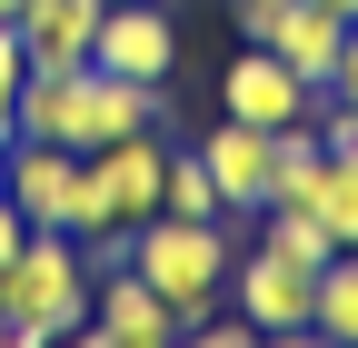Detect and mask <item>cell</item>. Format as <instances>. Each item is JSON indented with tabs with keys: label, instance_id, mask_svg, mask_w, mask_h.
Listing matches in <instances>:
<instances>
[{
	"label": "cell",
	"instance_id": "cell-1",
	"mask_svg": "<svg viewBox=\"0 0 358 348\" xmlns=\"http://www.w3.org/2000/svg\"><path fill=\"white\" fill-rule=\"evenodd\" d=\"M169 110H159V80H120V70H100V60H70V70H30L20 80V110H10V129L20 140H60V150H110V140H129V129H159Z\"/></svg>",
	"mask_w": 358,
	"mask_h": 348
},
{
	"label": "cell",
	"instance_id": "cell-2",
	"mask_svg": "<svg viewBox=\"0 0 358 348\" xmlns=\"http://www.w3.org/2000/svg\"><path fill=\"white\" fill-rule=\"evenodd\" d=\"M0 289H10V319H0L10 348H50V338L90 328V249L70 229H30L0 269Z\"/></svg>",
	"mask_w": 358,
	"mask_h": 348
},
{
	"label": "cell",
	"instance_id": "cell-3",
	"mask_svg": "<svg viewBox=\"0 0 358 348\" xmlns=\"http://www.w3.org/2000/svg\"><path fill=\"white\" fill-rule=\"evenodd\" d=\"M129 269L179 309V338H189L219 298H229V229L219 219H179V209H150V219L129 229Z\"/></svg>",
	"mask_w": 358,
	"mask_h": 348
},
{
	"label": "cell",
	"instance_id": "cell-4",
	"mask_svg": "<svg viewBox=\"0 0 358 348\" xmlns=\"http://www.w3.org/2000/svg\"><path fill=\"white\" fill-rule=\"evenodd\" d=\"M80 338H100V348H169L179 338V309L129 269V259H110V269H90V328Z\"/></svg>",
	"mask_w": 358,
	"mask_h": 348
},
{
	"label": "cell",
	"instance_id": "cell-5",
	"mask_svg": "<svg viewBox=\"0 0 358 348\" xmlns=\"http://www.w3.org/2000/svg\"><path fill=\"white\" fill-rule=\"evenodd\" d=\"M308 100H319V90H308V80L268 50V40H249V50L219 70V110L249 119V129H308Z\"/></svg>",
	"mask_w": 358,
	"mask_h": 348
},
{
	"label": "cell",
	"instance_id": "cell-6",
	"mask_svg": "<svg viewBox=\"0 0 358 348\" xmlns=\"http://www.w3.org/2000/svg\"><path fill=\"white\" fill-rule=\"evenodd\" d=\"M308 289H319V269H299V259H279V249L229 259V309H239L259 338H299V328H308Z\"/></svg>",
	"mask_w": 358,
	"mask_h": 348
},
{
	"label": "cell",
	"instance_id": "cell-7",
	"mask_svg": "<svg viewBox=\"0 0 358 348\" xmlns=\"http://www.w3.org/2000/svg\"><path fill=\"white\" fill-rule=\"evenodd\" d=\"M90 60L120 70V80H169V70H179V20L159 10V0H110Z\"/></svg>",
	"mask_w": 358,
	"mask_h": 348
},
{
	"label": "cell",
	"instance_id": "cell-8",
	"mask_svg": "<svg viewBox=\"0 0 358 348\" xmlns=\"http://www.w3.org/2000/svg\"><path fill=\"white\" fill-rule=\"evenodd\" d=\"M199 159H209V180H219V209L259 219V209H268V180H279V129H249V119L219 110V129L199 140Z\"/></svg>",
	"mask_w": 358,
	"mask_h": 348
},
{
	"label": "cell",
	"instance_id": "cell-9",
	"mask_svg": "<svg viewBox=\"0 0 358 348\" xmlns=\"http://www.w3.org/2000/svg\"><path fill=\"white\" fill-rule=\"evenodd\" d=\"M90 180H100V199H110L120 229H140L159 209V180H169V140H159V129H129V140L90 150Z\"/></svg>",
	"mask_w": 358,
	"mask_h": 348
},
{
	"label": "cell",
	"instance_id": "cell-10",
	"mask_svg": "<svg viewBox=\"0 0 358 348\" xmlns=\"http://www.w3.org/2000/svg\"><path fill=\"white\" fill-rule=\"evenodd\" d=\"M100 10H110V0H20V10H10V30H20L30 70H70V60H90V40H100Z\"/></svg>",
	"mask_w": 358,
	"mask_h": 348
},
{
	"label": "cell",
	"instance_id": "cell-11",
	"mask_svg": "<svg viewBox=\"0 0 358 348\" xmlns=\"http://www.w3.org/2000/svg\"><path fill=\"white\" fill-rule=\"evenodd\" d=\"M338 40H348V20L319 10V0H289L279 20H268V50H279L308 90H329V80H338Z\"/></svg>",
	"mask_w": 358,
	"mask_h": 348
},
{
	"label": "cell",
	"instance_id": "cell-12",
	"mask_svg": "<svg viewBox=\"0 0 358 348\" xmlns=\"http://www.w3.org/2000/svg\"><path fill=\"white\" fill-rule=\"evenodd\" d=\"M308 338H329V348H358V249H329L319 289H308Z\"/></svg>",
	"mask_w": 358,
	"mask_h": 348
},
{
	"label": "cell",
	"instance_id": "cell-13",
	"mask_svg": "<svg viewBox=\"0 0 358 348\" xmlns=\"http://www.w3.org/2000/svg\"><path fill=\"white\" fill-rule=\"evenodd\" d=\"M259 249H279V259H299V269H329V219L319 209H259Z\"/></svg>",
	"mask_w": 358,
	"mask_h": 348
},
{
	"label": "cell",
	"instance_id": "cell-14",
	"mask_svg": "<svg viewBox=\"0 0 358 348\" xmlns=\"http://www.w3.org/2000/svg\"><path fill=\"white\" fill-rule=\"evenodd\" d=\"M159 209H179V219H219V180H209V159H199V150H169Z\"/></svg>",
	"mask_w": 358,
	"mask_h": 348
},
{
	"label": "cell",
	"instance_id": "cell-15",
	"mask_svg": "<svg viewBox=\"0 0 358 348\" xmlns=\"http://www.w3.org/2000/svg\"><path fill=\"white\" fill-rule=\"evenodd\" d=\"M319 219H329V239H338V249H358V159H348V150H329V180H319Z\"/></svg>",
	"mask_w": 358,
	"mask_h": 348
},
{
	"label": "cell",
	"instance_id": "cell-16",
	"mask_svg": "<svg viewBox=\"0 0 358 348\" xmlns=\"http://www.w3.org/2000/svg\"><path fill=\"white\" fill-rule=\"evenodd\" d=\"M20 80H30V50H20V30L0 20V119L20 110Z\"/></svg>",
	"mask_w": 358,
	"mask_h": 348
},
{
	"label": "cell",
	"instance_id": "cell-17",
	"mask_svg": "<svg viewBox=\"0 0 358 348\" xmlns=\"http://www.w3.org/2000/svg\"><path fill=\"white\" fill-rule=\"evenodd\" d=\"M229 10H239V40H268V20H279L289 0H229Z\"/></svg>",
	"mask_w": 358,
	"mask_h": 348
},
{
	"label": "cell",
	"instance_id": "cell-18",
	"mask_svg": "<svg viewBox=\"0 0 358 348\" xmlns=\"http://www.w3.org/2000/svg\"><path fill=\"white\" fill-rule=\"evenodd\" d=\"M338 100H358V20H348V40H338V80H329Z\"/></svg>",
	"mask_w": 358,
	"mask_h": 348
},
{
	"label": "cell",
	"instance_id": "cell-19",
	"mask_svg": "<svg viewBox=\"0 0 358 348\" xmlns=\"http://www.w3.org/2000/svg\"><path fill=\"white\" fill-rule=\"evenodd\" d=\"M30 239V219H20V209H10V189H0V269H10V249Z\"/></svg>",
	"mask_w": 358,
	"mask_h": 348
},
{
	"label": "cell",
	"instance_id": "cell-20",
	"mask_svg": "<svg viewBox=\"0 0 358 348\" xmlns=\"http://www.w3.org/2000/svg\"><path fill=\"white\" fill-rule=\"evenodd\" d=\"M319 10H338V20H358V0H319Z\"/></svg>",
	"mask_w": 358,
	"mask_h": 348
},
{
	"label": "cell",
	"instance_id": "cell-21",
	"mask_svg": "<svg viewBox=\"0 0 358 348\" xmlns=\"http://www.w3.org/2000/svg\"><path fill=\"white\" fill-rule=\"evenodd\" d=\"M0 159H10V119H0Z\"/></svg>",
	"mask_w": 358,
	"mask_h": 348
},
{
	"label": "cell",
	"instance_id": "cell-22",
	"mask_svg": "<svg viewBox=\"0 0 358 348\" xmlns=\"http://www.w3.org/2000/svg\"><path fill=\"white\" fill-rule=\"evenodd\" d=\"M0 319H10V289H0Z\"/></svg>",
	"mask_w": 358,
	"mask_h": 348
},
{
	"label": "cell",
	"instance_id": "cell-23",
	"mask_svg": "<svg viewBox=\"0 0 358 348\" xmlns=\"http://www.w3.org/2000/svg\"><path fill=\"white\" fill-rule=\"evenodd\" d=\"M10 10H20V0H0V20H10Z\"/></svg>",
	"mask_w": 358,
	"mask_h": 348
},
{
	"label": "cell",
	"instance_id": "cell-24",
	"mask_svg": "<svg viewBox=\"0 0 358 348\" xmlns=\"http://www.w3.org/2000/svg\"><path fill=\"white\" fill-rule=\"evenodd\" d=\"M348 159H358V140H348Z\"/></svg>",
	"mask_w": 358,
	"mask_h": 348
}]
</instances>
